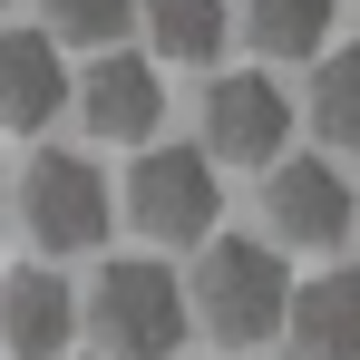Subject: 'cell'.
Instances as JSON below:
<instances>
[{
    "label": "cell",
    "instance_id": "1",
    "mask_svg": "<svg viewBox=\"0 0 360 360\" xmlns=\"http://www.w3.org/2000/svg\"><path fill=\"white\" fill-rule=\"evenodd\" d=\"M283 302H292V263L253 234H205V263L185 283V321H205L224 351H263L283 331Z\"/></svg>",
    "mask_w": 360,
    "mask_h": 360
},
{
    "label": "cell",
    "instance_id": "2",
    "mask_svg": "<svg viewBox=\"0 0 360 360\" xmlns=\"http://www.w3.org/2000/svg\"><path fill=\"white\" fill-rule=\"evenodd\" d=\"M88 331H98V360H176L185 341V283L166 263H146V253H127L98 273V292L78 311Z\"/></svg>",
    "mask_w": 360,
    "mask_h": 360
},
{
    "label": "cell",
    "instance_id": "3",
    "mask_svg": "<svg viewBox=\"0 0 360 360\" xmlns=\"http://www.w3.org/2000/svg\"><path fill=\"white\" fill-rule=\"evenodd\" d=\"M360 195L341 185V166L331 156H273L263 166V224H273V253H331V243L351 234Z\"/></svg>",
    "mask_w": 360,
    "mask_h": 360
},
{
    "label": "cell",
    "instance_id": "4",
    "mask_svg": "<svg viewBox=\"0 0 360 360\" xmlns=\"http://www.w3.org/2000/svg\"><path fill=\"white\" fill-rule=\"evenodd\" d=\"M127 214H136V234H156V243H205L214 214H224L214 156H195V146H146L136 176H127Z\"/></svg>",
    "mask_w": 360,
    "mask_h": 360
},
{
    "label": "cell",
    "instance_id": "5",
    "mask_svg": "<svg viewBox=\"0 0 360 360\" xmlns=\"http://www.w3.org/2000/svg\"><path fill=\"white\" fill-rule=\"evenodd\" d=\"M108 176L88 166V156H30V176H20V224L39 253H88V243L108 234Z\"/></svg>",
    "mask_w": 360,
    "mask_h": 360
},
{
    "label": "cell",
    "instance_id": "6",
    "mask_svg": "<svg viewBox=\"0 0 360 360\" xmlns=\"http://www.w3.org/2000/svg\"><path fill=\"white\" fill-rule=\"evenodd\" d=\"M283 146H292V98H283L273 78L234 68V78H214V88H205V156H234V166H273Z\"/></svg>",
    "mask_w": 360,
    "mask_h": 360
},
{
    "label": "cell",
    "instance_id": "7",
    "mask_svg": "<svg viewBox=\"0 0 360 360\" xmlns=\"http://www.w3.org/2000/svg\"><path fill=\"white\" fill-rule=\"evenodd\" d=\"M78 117L88 136H108V146H146L156 117H166V78L146 49H98V68L78 78Z\"/></svg>",
    "mask_w": 360,
    "mask_h": 360
},
{
    "label": "cell",
    "instance_id": "8",
    "mask_svg": "<svg viewBox=\"0 0 360 360\" xmlns=\"http://www.w3.org/2000/svg\"><path fill=\"white\" fill-rule=\"evenodd\" d=\"M68 108V59L49 30H0V127H49Z\"/></svg>",
    "mask_w": 360,
    "mask_h": 360
},
{
    "label": "cell",
    "instance_id": "9",
    "mask_svg": "<svg viewBox=\"0 0 360 360\" xmlns=\"http://www.w3.org/2000/svg\"><path fill=\"white\" fill-rule=\"evenodd\" d=\"M78 331V292L59 273H10L0 283V360H59Z\"/></svg>",
    "mask_w": 360,
    "mask_h": 360
},
{
    "label": "cell",
    "instance_id": "10",
    "mask_svg": "<svg viewBox=\"0 0 360 360\" xmlns=\"http://www.w3.org/2000/svg\"><path fill=\"white\" fill-rule=\"evenodd\" d=\"M292 360H360V273H311L283 302Z\"/></svg>",
    "mask_w": 360,
    "mask_h": 360
},
{
    "label": "cell",
    "instance_id": "11",
    "mask_svg": "<svg viewBox=\"0 0 360 360\" xmlns=\"http://www.w3.org/2000/svg\"><path fill=\"white\" fill-rule=\"evenodd\" d=\"M136 20H146V59H224V30H234V10L224 0H136Z\"/></svg>",
    "mask_w": 360,
    "mask_h": 360
},
{
    "label": "cell",
    "instance_id": "12",
    "mask_svg": "<svg viewBox=\"0 0 360 360\" xmlns=\"http://www.w3.org/2000/svg\"><path fill=\"white\" fill-rule=\"evenodd\" d=\"M311 136L331 156H360V49H331L311 68Z\"/></svg>",
    "mask_w": 360,
    "mask_h": 360
},
{
    "label": "cell",
    "instance_id": "13",
    "mask_svg": "<svg viewBox=\"0 0 360 360\" xmlns=\"http://www.w3.org/2000/svg\"><path fill=\"white\" fill-rule=\"evenodd\" d=\"M243 30L263 59H321L331 39V0H243Z\"/></svg>",
    "mask_w": 360,
    "mask_h": 360
},
{
    "label": "cell",
    "instance_id": "14",
    "mask_svg": "<svg viewBox=\"0 0 360 360\" xmlns=\"http://www.w3.org/2000/svg\"><path fill=\"white\" fill-rule=\"evenodd\" d=\"M39 30L59 49H117L136 30V0H39Z\"/></svg>",
    "mask_w": 360,
    "mask_h": 360
},
{
    "label": "cell",
    "instance_id": "15",
    "mask_svg": "<svg viewBox=\"0 0 360 360\" xmlns=\"http://www.w3.org/2000/svg\"><path fill=\"white\" fill-rule=\"evenodd\" d=\"M0 10H10V0H0Z\"/></svg>",
    "mask_w": 360,
    "mask_h": 360
}]
</instances>
